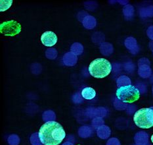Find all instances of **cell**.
Segmentation results:
<instances>
[{"instance_id": "6da1fadb", "label": "cell", "mask_w": 153, "mask_h": 145, "mask_svg": "<svg viewBox=\"0 0 153 145\" xmlns=\"http://www.w3.org/2000/svg\"><path fill=\"white\" fill-rule=\"evenodd\" d=\"M66 133L60 123L49 121L40 127L38 137L44 145H59L65 138Z\"/></svg>"}, {"instance_id": "7a4b0ae2", "label": "cell", "mask_w": 153, "mask_h": 145, "mask_svg": "<svg viewBox=\"0 0 153 145\" xmlns=\"http://www.w3.org/2000/svg\"><path fill=\"white\" fill-rule=\"evenodd\" d=\"M112 70V65L104 58H97L90 63L89 66V74L97 79H102L108 75Z\"/></svg>"}, {"instance_id": "3957f363", "label": "cell", "mask_w": 153, "mask_h": 145, "mask_svg": "<svg viewBox=\"0 0 153 145\" xmlns=\"http://www.w3.org/2000/svg\"><path fill=\"white\" fill-rule=\"evenodd\" d=\"M116 97L124 103H134L140 97V91L135 86L128 85L120 87L116 90Z\"/></svg>"}, {"instance_id": "277c9868", "label": "cell", "mask_w": 153, "mask_h": 145, "mask_svg": "<svg viewBox=\"0 0 153 145\" xmlns=\"http://www.w3.org/2000/svg\"><path fill=\"white\" fill-rule=\"evenodd\" d=\"M134 121L136 125L141 129L153 127V107H145L137 111Z\"/></svg>"}, {"instance_id": "5b68a950", "label": "cell", "mask_w": 153, "mask_h": 145, "mask_svg": "<svg viewBox=\"0 0 153 145\" xmlns=\"http://www.w3.org/2000/svg\"><path fill=\"white\" fill-rule=\"evenodd\" d=\"M21 31V26L17 21H8L0 25V32L5 36H13L18 35Z\"/></svg>"}, {"instance_id": "8992f818", "label": "cell", "mask_w": 153, "mask_h": 145, "mask_svg": "<svg viewBox=\"0 0 153 145\" xmlns=\"http://www.w3.org/2000/svg\"><path fill=\"white\" fill-rule=\"evenodd\" d=\"M41 41L44 46L51 47L54 46L57 42V37L53 32L47 31L42 35Z\"/></svg>"}, {"instance_id": "52a82bcc", "label": "cell", "mask_w": 153, "mask_h": 145, "mask_svg": "<svg viewBox=\"0 0 153 145\" xmlns=\"http://www.w3.org/2000/svg\"><path fill=\"white\" fill-rule=\"evenodd\" d=\"M77 57L72 52H68L63 57V62L67 66H73L77 62Z\"/></svg>"}, {"instance_id": "ba28073f", "label": "cell", "mask_w": 153, "mask_h": 145, "mask_svg": "<svg viewBox=\"0 0 153 145\" xmlns=\"http://www.w3.org/2000/svg\"><path fill=\"white\" fill-rule=\"evenodd\" d=\"M96 96L95 90L91 87L84 88L82 91V96L86 100H92Z\"/></svg>"}, {"instance_id": "9c48e42d", "label": "cell", "mask_w": 153, "mask_h": 145, "mask_svg": "<svg viewBox=\"0 0 153 145\" xmlns=\"http://www.w3.org/2000/svg\"><path fill=\"white\" fill-rule=\"evenodd\" d=\"M82 23L84 27L86 29H93L96 25V20L94 17L88 15L85 17L84 20H83Z\"/></svg>"}, {"instance_id": "30bf717a", "label": "cell", "mask_w": 153, "mask_h": 145, "mask_svg": "<svg viewBox=\"0 0 153 145\" xmlns=\"http://www.w3.org/2000/svg\"><path fill=\"white\" fill-rule=\"evenodd\" d=\"M83 50H84V48H83L82 45L79 43H74L71 46V52L76 56L82 54Z\"/></svg>"}, {"instance_id": "8fae6325", "label": "cell", "mask_w": 153, "mask_h": 145, "mask_svg": "<svg viewBox=\"0 0 153 145\" xmlns=\"http://www.w3.org/2000/svg\"><path fill=\"white\" fill-rule=\"evenodd\" d=\"M13 3V1L12 0H1L0 1V7H1V8H0V11L3 12V11H6L7 9H8L10 7H11V4Z\"/></svg>"}, {"instance_id": "7c38bea8", "label": "cell", "mask_w": 153, "mask_h": 145, "mask_svg": "<svg viewBox=\"0 0 153 145\" xmlns=\"http://www.w3.org/2000/svg\"><path fill=\"white\" fill-rule=\"evenodd\" d=\"M45 55L48 59H54L57 56V52L54 48H50L46 51Z\"/></svg>"}, {"instance_id": "4fadbf2b", "label": "cell", "mask_w": 153, "mask_h": 145, "mask_svg": "<svg viewBox=\"0 0 153 145\" xmlns=\"http://www.w3.org/2000/svg\"><path fill=\"white\" fill-rule=\"evenodd\" d=\"M151 141H152V143H153V134L151 136Z\"/></svg>"}, {"instance_id": "5bb4252c", "label": "cell", "mask_w": 153, "mask_h": 145, "mask_svg": "<svg viewBox=\"0 0 153 145\" xmlns=\"http://www.w3.org/2000/svg\"><path fill=\"white\" fill-rule=\"evenodd\" d=\"M77 145H81V144H77Z\"/></svg>"}]
</instances>
